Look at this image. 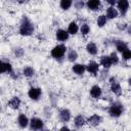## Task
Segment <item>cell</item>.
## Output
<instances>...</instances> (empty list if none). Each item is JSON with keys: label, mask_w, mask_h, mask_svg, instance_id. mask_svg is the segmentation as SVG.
Listing matches in <instances>:
<instances>
[{"label": "cell", "mask_w": 131, "mask_h": 131, "mask_svg": "<svg viewBox=\"0 0 131 131\" xmlns=\"http://www.w3.org/2000/svg\"><path fill=\"white\" fill-rule=\"evenodd\" d=\"M34 31V27L33 25L30 23V20L28 18H24V21L21 23V26H20V29H19V33L24 36H29L33 33Z\"/></svg>", "instance_id": "1"}, {"label": "cell", "mask_w": 131, "mask_h": 131, "mask_svg": "<svg viewBox=\"0 0 131 131\" xmlns=\"http://www.w3.org/2000/svg\"><path fill=\"white\" fill-rule=\"evenodd\" d=\"M66 49L67 48H66L64 45H57L51 50V55L54 58H60L61 56H63V54L66 52Z\"/></svg>", "instance_id": "2"}, {"label": "cell", "mask_w": 131, "mask_h": 131, "mask_svg": "<svg viewBox=\"0 0 131 131\" xmlns=\"http://www.w3.org/2000/svg\"><path fill=\"white\" fill-rule=\"evenodd\" d=\"M122 111H123L122 105L119 104V103H115V104H113V105L111 106V108H110V114H111L113 117H119V116L122 114Z\"/></svg>", "instance_id": "3"}, {"label": "cell", "mask_w": 131, "mask_h": 131, "mask_svg": "<svg viewBox=\"0 0 131 131\" xmlns=\"http://www.w3.org/2000/svg\"><path fill=\"white\" fill-rule=\"evenodd\" d=\"M111 89H112V91L115 93V94H117V95H121V93H122V90H121V87H120V85H119V83L116 81V79H114V78H112L111 79Z\"/></svg>", "instance_id": "4"}, {"label": "cell", "mask_w": 131, "mask_h": 131, "mask_svg": "<svg viewBox=\"0 0 131 131\" xmlns=\"http://www.w3.org/2000/svg\"><path fill=\"white\" fill-rule=\"evenodd\" d=\"M31 128L32 129H35V130H39V129H41L42 128V126H43V122H42V120H40V119H38V118H33L32 120H31Z\"/></svg>", "instance_id": "5"}, {"label": "cell", "mask_w": 131, "mask_h": 131, "mask_svg": "<svg viewBox=\"0 0 131 131\" xmlns=\"http://www.w3.org/2000/svg\"><path fill=\"white\" fill-rule=\"evenodd\" d=\"M28 94H29L30 98H32V99H38L39 96L41 95V89H39V88H34V87H33V88H31V89L29 90Z\"/></svg>", "instance_id": "6"}, {"label": "cell", "mask_w": 131, "mask_h": 131, "mask_svg": "<svg viewBox=\"0 0 131 131\" xmlns=\"http://www.w3.org/2000/svg\"><path fill=\"white\" fill-rule=\"evenodd\" d=\"M56 38L59 40V41H66L68 38H69V32L64 31V30H57L56 32Z\"/></svg>", "instance_id": "7"}, {"label": "cell", "mask_w": 131, "mask_h": 131, "mask_svg": "<svg viewBox=\"0 0 131 131\" xmlns=\"http://www.w3.org/2000/svg\"><path fill=\"white\" fill-rule=\"evenodd\" d=\"M86 69H87V71H88L89 73L96 74V73H97V71H98V64H97L95 61H90V62L87 64Z\"/></svg>", "instance_id": "8"}, {"label": "cell", "mask_w": 131, "mask_h": 131, "mask_svg": "<svg viewBox=\"0 0 131 131\" xmlns=\"http://www.w3.org/2000/svg\"><path fill=\"white\" fill-rule=\"evenodd\" d=\"M128 6H129V3H128V1H126V0H121V1L118 2V8L120 9V11H121L122 13H125V12L127 11Z\"/></svg>", "instance_id": "9"}, {"label": "cell", "mask_w": 131, "mask_h": 131, "mask_svg": "<svg viewBox=\"0 0 131 131\" xmlns=\"http://www.w3.org/2000/svg\"><path fill=\"white\" fill-rule=\"evenodd\" d=\"M90 94H91V96L92 97H94V98H98L100 95H101V89H100V87H98V86H93L91 89H90Z\"/></svg>", "instance_id": "10"}, {"label": "cell", "mask_w": 131, "mask_h": 131, "mask_svg": "<svg viewBox=\"0 0 131 131\" xmlns=\"http://www.w3.org/2000/svg\"><path fill=\"white\" fill-rule=\"evenodd\" d=\"M59 118H60L61 121L68 122L70 120V118H71V114H70V112L68 110H61L60 113H59Z\"/></svg>", "instance_id": "11"}, {"label": "cell", "mask_w": 131, "mask_h": 131, "mask_svg": "<svg viewBox=\"0 0 131 131\" xmlns=\"http://www.w3.org/2000/svg\"><path fill=\"white\" fill-rule=\"evenodd\" d=\"M100 121H101V118H100L98 115H92V116L88 119L89 124H91V125H93V126L98 125V124L100 123Z\"/></svg>", "instance_id": "12"}, {"label": "cell", "mask_w": 131, "mask_h": 131, "mask_svg": "<svg viewBox=\"0 0 131 131\" xmlns=\"http://www.w3.org/2000/svg\"><path fill=\"white\" fill-rule=\"evenodd\" d=\"M18 124H19V126L20 127H23V128H25V127H27L28 126V124H29V121H28V118L24 115V114H20L19 116H18Z\"/></svg>", "instance_id": "13"}, {"label": "cell", "mask_w": 131, "mask_h": 131, "mask_svg": "<svg viewBox=\"0 0 131 131\" xmlns=\"http://www.w3.org/2000/svg\"><path fill=\"white\" fill-rule=\"evenodd\" d=\"M99 5H100V1H99V0H90V1L87 2V6H88L90 9H92V10L98 9Z\"/></svg>", "instance_id": "14"}, {"label": "cell", "mask_w": 131, "mask_h": 131, "mask_svg": "<svg viewBox=\"0 0 131 131\" xmlns=\"http://www.w3.org/2000/svg\"><path fill=\"white\" fill-rule=\"evenodd\" d=\"M86 49H87V51H88L90 54H92V55H94V54L97 53V47H96V45H95L94 43H92V42L87 44Z\"/></svg>", "instance_id": "15"}, {"label": "cell", "mask_w": 131, "mask_h": 131, "mask_svg": "<svg viewBox=\"0 0 131 131\" xmlns=\"http://www.w3.org/2000/svg\"><path fill=\"white\" fill-rule=\"evenodd\" d=\"M20 104V100L18 97H13L9 102H8V105L11 107V108H17Z\"/></svg>", "instance_id": "16"}, {"label": "cell", "mask_w": 131, "mask_h": 131, "mask_svg": "<svg viewBox=\"0 0 131 131\" xmlns=\"http://www.w3.org/2000/svg\"><path fill=\"white\" fill-rule=\"evenodd\" d=\"M106 15H107L108 18H115V17H117L118 12H117V10H116L113 6H111V7H108L107 10H106Z\"/></svg>", "instance_id": "17"}, {"label": "cell", "mask_w": 131, "mask_h": 131, "mask_svg": "<svg viewBox=\"0 0 131 131\" xmlns=\"http://www.w3.org/2000/svg\"><path fill=\"white\" fill-rule=\"evenodd\" d=\"M100 63L104 67V68H110L112 66V60L110 56H102L100 59Z\"/></svg>", "instance_id": "18"}, {"label": "cell", "mask_w": 131, "mask_h": 131, "mask_svg": "<svg viewBox=\"0 0 131 131\" xmlns=\"http://www.w3.org/2000/svg\"><path fill=\"white\" fill-rule=\"evenodd\" d=\"M73 71H74L76 74H78V75H82V74L84 73V71H85V67H84L83 64L77 63V64H75V66L73 67Z\"/></svg>", "instance_id": "19"}, {"label": "cell", "mask_w": 131, "mask_h": 131, "mask_svg": "<svg viewBox=\"0 0 131 131\" xmlns=\"http://www.w3.org/2000/svg\"><path fill=\"white\" fill-rule=\"evenodd\" d=\"M11 64L8 62H2L1 63V73H10L11 72Z\"/></svg>", "instance_id": "20"}, {"label": "cell", "mask_w": 131, "mask_h": 131, "mask_svg": "<svg viewBox=\"0 0 131 131\" xmlns=\"http://www.w3.org/2000/svg\"><path fill=\"white\" fill-rule=\"evenodd\" d=\"M68 32L69 34H76L78 32V26L76 23L72 21L70 25H69V29H68Z\"/></svg>", "instance_id": "21"}, {"label": "cell", "mask_w": 131, "mask_h": 131, "mask_svg": "<svg viewBox=\"0 0 131 131\" xmlns=\"http://www.w3.org/2000/svg\"><path fill=\"white\" fill-rule=\"evenodd\" d=\"M84 123H85V120H84V118H83L82 116H77V117L75 118V125H76L77 127L83 126Z\"/></svg>", "instance_id": "22"}, {"label": "cell", "mask_w": 131, "mask_h": 131, "mask_svg": "<svg viewBox=\"0 0 131 131\" xmlns=\"http://www.w3.org/2000/svg\"><path fill=\"white\" fill-rule=\"evenodd\" d=\"M117 49H118L119 51H121V52H124V51L127 50L128 48H127V45H126L124 42L119 41V42H117Z\"/></svg>", "instance_id": "23"}, {"label": "cell", "mask_w": 131, "mask_h": 131, "mask_svg": "<svg viewBox=\"0 0 131 131\" xmlns=\"http://www.w3.org/2000/svg\"><path fill=\"white\" fill-rule=\"evenodd\" d=\"M71 5H72V1L71 0H62L60 2V7L62 9H68V8H70Z\"/></svg>", "instance_id": "24"}, {"label": "cell", "mask_w": 131, "mask_h": 131, "mask_svg": "<svg viewBox=\"0 0 131 131\" xmlns=\"http://www.w3.org/2000/svg\"><path fill=\"white\" fill-rule=\"evenodd\" d=\"M77 57H78V54H77V52H76L75 50H71V51L69 52V54H68V58H69L70 61L76 60Z\"/></svg>", "instance_id": "25"}, {"label": "cell", "mask_w": 131, "mask_h": 131, "mask_svg": "<svg viewBox=\"0 0 131 131\" xmlns=\"http://www.w3.org/2000/svg\"><path fill=\"white\" fill-rule=\"evenodd\" d=\"M34 73H35L34 70H33L32 68H30V67H27V68L24 69V74H25V76H27V77H31V76H33Z\"/></svg>", "instance_id": "26"}, {"label": "cell", "mask_w": 131, "mask_h": 131, "mask_svg": "<svg viewBox=\"0 0 131 131\" xmlns=\"http://www.w3.org/2000/svg\"><path fill=\"white\" fill-rule=\"evenodd\" d=\"M105 21H106V17H105V15H100V16H98L97 25H98L99 27H103L104 24H105Z\"/></svg>", "instance_id": "27"}, {"label": "cell", "mask_w": 131, "mask_h": 131, "mask_svg": "<svg viewBox=\"0 0 131 131\" xmlns=\"http://www.w3.org/2000/svg\"><path fill=\"white\" fill-rule=\"evenodd\" d=\"M89 31H90V29H89V26H88V25H86V24L82 25V27H81V33H82V34L86 35V34L89 33Z\"/></svg>", "instance_id": "28"}, {"label": "cell", "mask_w": 131, "mask_h": 131, "mask_svg": "<svg viewBox=\"0 0 131 131\" xmlns=\"http://www.w3.org/2000/svg\"><path fill=\"white\" fill-rule=\"evenodd\" d=\"M122 56H123V58L126 59V60H127V59H130V58H131V51L128 50V49L125 50L124 52H122Z\"/></svg>", "instance_id": "29"}, {"label": "cell", "mask_w": 131, "mask_h": 131, "mask_svg": "<svg viewBox=\"0 0 131 131\" xmlns=\"http://www.w3.org/2000/svg\"><path fill=\"white\" fill-rule=\"evenodd\" d=\"M110 57H111L112 63H118V61H119V58H118V56H117V54H116L115 52H113V53L110 55Z\"/></svg>", "instance_id": "30"}, {"label": "cell", "mask_w": 131, "mask_h": 131, "mask_svg": "<svg viewBox=\"0 0 131 131\" xmlns=\"http://www.w3.org/2000/svg\"><path fill=\"white\" fill-rule=\"evenodd\" d=\"M83 5H84V3H83L82 1H78V2H76V3H75V6H76V8H77V9L82 8V7H83Z\"/></svg>", "instance_id": "31"}, {"label": "cell", "mask_w": 131, "mask_h": 131, "mask_svg": "<svg viewBox=\"0 0 131 131\" xmlns=\"http://www.w3.org/2000/svg\"><path fill=\"white\" fill-rule=\"evenodd\" d=\"M23 53H24V51H23V49H20V48H18V49L15 50V55H16V56H20V55H23Z\"/></svg>", "instance_id": "32"}, {"label": "cell", "mask_w": 131, "mask_h": 131, "mask_svg": "<svg viewBox=\"0 0 131 131\" xmlns=\"http://www.w3.org/2000/svg\"><path fill=\"white\" fill-rule=\"evenodd\" d=\"M118 28L120 30H124L126 29V24H118Z\"/></svg>", "instance_id": "33"}, {"label": "cell", "mask_w": 131, "mask_h": 131, "mask_svg": "<svg viewBox=\"0 0 131 131\" xmlns=\"http://www.w3.org/2000/svg\"><path fill=\"white\" fill-rule=\"evenodd\" d=\"M59 131H70V129H69L68 127H66V126H64V127L60 128V130H59Z\"/></svg>", "instance_id": "34"}, {"label": "cell", "mask_w": 131, "mask_h": 131, "mask_svg": "<svg viewBox=\"0 0 131 131\" xmlns=\"http://www.w3.org/2000/svg\"><path fill=\"white\" fill-rule=\"evenodd\" d=\"M107 2H108L110 4H115V1H113V0H108Z\"/></svg>", "instance_id": "35"}, {"label": "cell", "mask_w": 131, "mask_h": 131, "mask_svg": "<svg viewBox=\"0 0 131 131\" xmlns=\"http://www.w3.org/2000/svg\"><path fill=\"white\" fill-rule=\"evenodd\" d=\"M128 32H129V34H130V35H131V27H130V28H129V30H128Z\"/></svg>", "instance_id": "36"}, {"label": "cell", "mask_w": 131, "mask_h": 131, "mask_svg": "<svg viewBox=\"0 0 131 131\" xmlns=\"http://www.w3.org/2000/svg\"><path fill=\"white\" fill-rule=\"evenodd\" d=\"M128 81H129V84L131 85V78H129V80H128Z\"/></svg>", "instance_id": "37"}, {"label": "cell", "mask_w": 131, "mask_h": 131, "mask_svg": "<svg viewBox=\"0 0 131 131\" xmlns=\"http://www.w3.org/2000/svg\"><path fill=\"white\" fill-rule=\"evenodd\" d=\"M43 131H48V130H43Z\"/></svg>", "instance_id": "38"}]
</instances>
